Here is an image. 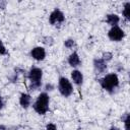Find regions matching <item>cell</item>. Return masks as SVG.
Wrapping results in <instances>:
<instances>
[{"instance_id": "ba28073f", "label": "cell", "mask_w": 130, "mask_h": 130, "mask_svg": "<svg viewBox=\"0 0 130 130\" xmlns=\"http://www.w3.org/2000/svg\"><path fill=\"white\" fill-rule=\"evenodd\" d=\"M93 65H94V68L98 72H104L106 69H107V63L106 61H104L103 59H94L93 61Z\"/></svg>"}, {"instance_id": "8fae6325", "label": "cell", "mask_w": 130, "mask_h": 130, "mask_svg": "<svg viewBox=\"0 0 130 130\" xmlns=\"http://www.w3.org/2000/svg\"><path fill=\"white\" fill-rule=\"evenodd\" d=\"M30 101H31V98L29 94L27 93H22L20 95V99H19V104L21 105V107L23 108H27L29 105H30Z\"/></svg>"}, {"instance_id": "4fadbf2b", "label": "cell", "mask_w": 130, "mask_h": 130, "mask_svg": "<svg viewBox=\"0 0 130 130\" xmlns=\"http://www.w3.org/2000/svg\"><path fill=\"white\" fill-rule=\"evenodd\" d=\"M129 10H130V2H126L124 5V10H123V15L125 16L126 19H130Z\"/></svg>"}, {"instance_id": "44dd1931", "label": "cell", "mask_w": 130, "mask_h": 130, "mask_svg": "<svg viewBox=\"0 0 130 130\" xmlns=\"http://www.w3.org/2000/svg\"><path fill=\"white\" fill-rule=\"evenodd\" d=\"M2 107H3V102H2V100H1V98H0V110L2 109Z\"/></svg>"}, {"instance_id": "277c9868", "label": "cell", "mask_w": 130, "mask_h": 130, "mask_svg": "<svg viewBox=\"0 0 130 130\" xmlns=\"http://www.w3.org/2000/svg\"><path fill=\"white\" fill-rule=\"evenodd\" d=\"M108 36H109L110 40L115 41V42H119V41H121V40L124 38L125 34H124L123 29H121L119 26L116 25V26H113V27L109 30Z\"/></svg>"}, {"instance_id": "2e32d148", "label": "cell", "mask_w": 130, "mask_h": 130, "mask_svg": "<svg viewBox=\"0 0 130 130\" xmlns=\"http://www.w3.org/2000/svg\"><path fill=\"white\" fill-rule=\"evenodd\" d=\"M64 45H65V47H67V48H72V47L74 46V41H73V40H67V41H65Z\"/></svg>"}, {"instance_id": "8992f818", "label": "cell", "mask_w": 130, "mask_h": 130, "mask_svg": "<svg viewBox=\"0 0 130 130\" xmlns=\"http://www.w3.org/2000/svg\"><path fill=\"white\" fill-rule=\"evenodd\" d=\"M42 76H43V72L38 67H32L30 69V71L28 72V78H29L30 82H39V81H41Z\"/></svg>"}, {"instance_id": "30bf717a", "label": "cell", "mask_w": 130, "mask_h": 130, "mask_svg": "<svg viewBox=\"0 0 130 130\" xmlns=\"http://www.w3.org/2000/svg\"><path fill=\"white\" fill-rule=\"evenodd\" d=\"M68 63H69L72 67H76V66H78V65L80 64V59H79V56H78V54H77L76 52H73V53L69 56V58H68Z\"/></svg>"}, {"instance_id": "7a4b0ae2", "label": "cell", "mask_w": 130, "mask_h": 130, "mask_svg": "<svg viewBox=\"0 0 130 130\" xmlns=\"http://www.w3.org/2000/svg\"><path fill=\"white\" fill-rule=\"evenodd\" d=\"M100 83L102 85V87L106 90H112L113 88H115L116 86H118L119 84V78L117 76V74L115 73H111L106 75L104 78H102L100 80Z\"/></svg>"}, {"instance_id": "5b68a950", "label": "cell", "mask_w": 130, "mask_h": 130, "mask_svg": "<svg viewBox=\"0 0 130 130\" xmlns=\"http://www.w3.org/2000/svg\"><path fill=\"white\" fill-rule=\"evenodd\" d=\"M65 19L64 14L59 10V9H55L51 14H50V23L51 24H56V23H61L63 22Z\"/></svg>"}, {"instance_id": "7c38bea8", "label": "cell", "mask_w": 130, "mask_h": 130, "mask_svg": "<svg viewBox=\"0 0 130 130\" xmlns=\"http://www.w3.org/2000/svg\"><path fill=\"white\" fill-rule=\"evenodd\" d=\"M120 18L117 14H108L107 15V22L109 24H111L112 26H116L119 22Z\"/></svg>"}, {"instance_id": "7402d4cb", "label": "cell", "mask_w": 130, "mask_h": 130, "mask_svg": "<svg viewBox=\"0 0 130 130\" xmlns=\"http://www.w3.org/2000/svg\"><path fill=\"white\" fill-rule=\"evenodd\" d=\"M110 130H119V128H117V127H112Z\"/></svg>"}, {"instance_id": "ac0fdd59", "label": "cell", "mask_w": 130, "mask_h": 130, "mask_svg": "<svg viewBox=\"0 0 130 130\" xmlns=\"http://www.w3.org/2000/svg\"><path fill=\"white\" fill-rule=\"evenodd\" d=\"M0 54H6V49H5V47H4V45H3V43H2V41L0 40Z\"/></svg>"}, {"instance_id": "ffe728a7", "label": "cell", "mask_w": 130, "mask_h": 130, "mask_svg": "<svg viewBox=\"0 0 130 130\" xmlns=\"http://www.w3.org/2000/svg\"><path fill=\"white\" fill-rule=\"evenodd\" d=\"M52 88H53V86H52L51 84H47V85H46V89H47V90H52Z\"/></svg>"}, {"instance_id": "9c48e42d", "label": "cell", "mask_w": 130, "mask_h": 130, "mask_svg": "<svg viewBox=\"0 0 130 130\" xmlns=\"http://www.w3.org/2000/svg\"><path fill=\"white\" fill-rule=\"evenodd\" d=\"M71 77H72V80L74 81L75 84L77 85H80L83 81V76H82V73L78 70H73L71 72Z\"/></svg>"}, {"instance_id": "d6986e66", "label": "cell", "mask_w": 130, "mask_h": 130, "mask_svg": "<svg viewBox=\"0 0 130 130\" xmlns=\"http://www.w3.org/2000/svg\"><path fill=\"white\" fill-rule=\"evenodd\" d=\"M46 129H47V130H57V129H56V125H55V124H52V123L48 124L47 127H46Z\"/></svg>"}, {"instance_id": "9a60e30c", "label": "cell", "mask_w": 130, "mask_h": 130, "mask_svg": "<svg viewBox=\"0 0 130 130\" xmlns=\"http://www.w3.org/2000/svg\"><path fill=\"white\" fill-rule=\"evenodd\" d=\"M129 122H130V116L129 114L126 115V118L124 120V123H125V129L126 130H129Z\"/></svg>"}, {"instance_id": "6da1fadb", "label": "cell", "mask_w": 130, "mask_h": 130, "mask_svg": "<svg viewBox=\"0 0 130 130\" xmlns=\"http://www.w3.org/2000/svg\"><path fill=\"white\" fill-rule=\"evenodd\" d=\"M34 109L40 115H44L48 112V110H49V95L46 92H42L39 94L37 101L34 104Z\"/></svg>"}, {"instance_id": "3957f363", "label": "cell", "mask_w": 130, "mask_h": 130, "mask_svg": "<svg viewBox=\"0 0 130 130\" xmlns=\"http://www.w3.org/2000/svg\"><path fill=\"white\" fill-rule=\"evenodd\" d=\"M58 88H59L60 93L64 96H69L73 91V88H72V85H71L70 81L65 77H61L59 79Z\"/></svg>"}, {"instance_id": "52a82bcc", "label": "cell", "mask_w": 130, "mask_h": 130, "mask_svg": "<svg viewBox=\"0 0 130 130\" xmlns=\"http://www.w3.org/2000/svg\"><path fill=\"white\" fill-rule=\"evenodd\" d=\"M30 55L34 59L38 60V61H42L45 59L46 57V52H45V49L42 48V47H36L31 50L30 52Z\"/></svg>"}, {"instance_id": "5bb4252c", "label": "cell", "mask_w": 130, "mask_h": 130, "mask_svg": "<svg viewBox=\"0 0 130 130\" xmlns=\"http://www.w3.org/2000/svg\"><path fill=\"white\" fill-rule=\"evenodd\" d=\"M41 85H42L41 81H39V82H30V84H29V88H30L31 90H37L38 88L41 87Z\"/></svg>"}, {"instance_id": "e0dca14e", "label": "cell", "mask_w": 130, "mask_h": 130, "mask_svg": "<svg viewBox=\"0 0 130 130\" xmlns=\"http://www.w3.org/2000/svg\"><path fill=\"white\" fill-rule=\"evenodd\" d=\"M111 59H112V54L111 53H105L104 54V58H103L104 61H109Z\"/></svg>"}]
</instances>
